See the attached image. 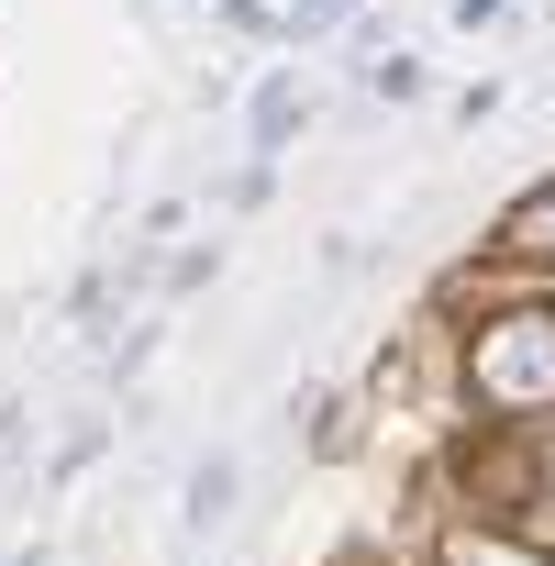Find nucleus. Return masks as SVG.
Listing matches in <instances>:
<instances>
[{
    "label": "nucleus",
    "instance_id": "5",
    "mask_svg": "<svg viewBox=\"0 0 555 566\" xmlns=\"http://www.w3.org/2000/svg\"><path fill=\"white\" fill-rule=\"evenodd\" d=\"M290 123H301V90H290V78H266V90H255V156L290 145Z\"/></svg>",
    "mask_w": 555,
    "mask_h": 566
},
{
    "label": "nucleus",
    "instance_id": "2",
    "mask_svg": "<svg viewBox=\"0 0 555 566\" xmlns=\"http://www.w3.org/2000/svg\"><path fill=\"white\" fill-rule=\"evenodd\" d=\"M500 255H511V266H555V178L500 211Z\"/></svg>",
    "mask_w": 555,
    "mask_h": 566
},
{
    "label": "nucleus",
    "instance_id": "3",
    "mask_svg": "<svg viewBox=\"0 0 555 566\" xmlns=\"http://www.w3.org/2000/svg\"><path fill=\"white\" fill-rule=\"evenodd\" d=\"M433 555H444V566H555L544 544H522V533H478V522H455Z\"/></svg>",
    "mask_w": 555,
    "mask_h": 566
},
{
    "label": "nucleus",
    "instance_id": "4",
    "mask_svg": "<svg viewBox=\"0 0 555 566\" xmlns=\"http://www.w3.org/2000/svg\"><path fill=\"white\" fill-rule=\"evenodd\" d=\"M211 522H233V455H200V467H189V544H200Z\"/></svg>",
    "mask_w": 555,
    "mask_h": 566
},
{
    "label": "nucleus",
    "instance_id": "1",
    "mask_svg": "<svg viewBox=\"0 0 555 566\" xmlns=\"http://www.w3.org/2000/svg\"><path fill=\"white\" fill-rule=\"evenodd\" d=\"M467 400L478 411H555V312H500L467 334Z\"/></svg>",
    "mask_w": 555,
    "mask_h": 566
},
{
    "label": "nucleus",
    "instance_id": "7",
    "mask_svg": "<svg viewBox=\"0 0 555 566\" xmlns=\"http://www.w3.org/2000/svg\"><path fill=\"white\" fill-rule=\"evenodd\" d=\"M356 0H290V34H323V23H345Z\"/></svg>",
    "mask_w": 555,
    "mask_h": 566
},
{
    "label": "nucleus",
    "instance_id": "8",
    "mask_svg": "<svg viewBox=\"0 0 555 566\" xmlns=\"http://www.w3.org/2000/svg\"><path fill=\"white\" fill-rule=\"evenodd\" d=\"M455 23L478 34V23H511V0H455Z\"/></svg>",
    "mask_w": 555,
    "mask_h": 566
},
{
    "label": "nucleus",
    "instance_id": "6",
    "mask_svg": "<svg viewBox=\"0 0 555 566\" xmlns=\"http://www.w3.org/2000/svg\"><path fill=\"white\" fill-rule=\"evenodd\" d=\"M367 90H378V101H422V67H411V56H378Z\"/></svg>",
    "mask_w": 555,
    "mask_h": 566
}]
</instances>
